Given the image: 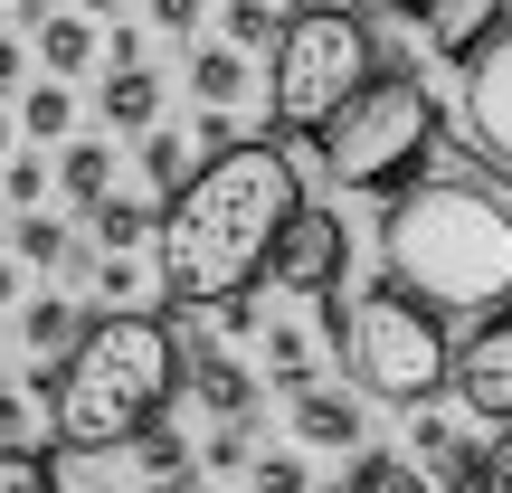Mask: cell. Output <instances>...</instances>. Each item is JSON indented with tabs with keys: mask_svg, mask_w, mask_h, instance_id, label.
Returning <instances> with one entry per match:
<instances>
[{
	"mask_svg": "<svg viewBox=\"0 0 512 493\" xmlns=\"http://www.w3.org/2000/svg\"><path fill=\"white\" fill-rule=\"evenodd\" d=\"M304 219V181H294L285 143L247 133L238 152H209L190 171V190L162 200V238H152V285L171 313L256 294V275H275V247Z\"/></svg>",
	"mask_w": 512,
	"mask_h": 493,
	"instance_id": "1",
	"label": "cell"
},
{
	"mask_svg": "<svg viewBox=\"0 0 512 493\" xmlns=\"http://www.w3.org/2000/svg\"><path fill=\"white\" fill-rule=\"evenodd\" d=\"M380 275L446 323L512 313V200L494 181H418L380 209Z\"/></svg>",
	"mask_w": 512,
	"mask_h": 493,
	"instance_id": "2",
	"label": "cell"
},
{
	"mask_svg": "<svg viewBox=\"0 0 512 493\" xmlns=\"http://www.w3.org/2000/svg\"><path fill=\"white\" fill-rule=\"evenodd\" d=\"M29 389H48V446L124 456L181 389V332H171V313H95L86 342L48 361Z\"/></svg>",
	"mask_w": 512,
	"mask_h": 493,
	"instance_id": "3",
	"label": "cell"
},
{
	"mask_svg": "<svg viewBox=\"0 0 512 493\" xmlns=\"http://www.w3.org/2000/svg\"><path fill=\"white\" fill-rule=\"evenodd\" d=\"M437 133H446L437 86H427L418 67H380L323 133H313V152H323L332 190H389V200H399V190H418Z\"/></svg>",
	"mask_w": 512,
	"mask_h": 493,
	"instance_id": "4",
	"label": "cell"
},
{
	"mask_svg": "<svg viewBox=\"0 0 512 493\" xmlns=\"http://www.w3.org/2000/svg\"><path fill=\"white\" fill-rule=\"evenodd\" d=\"M380 67L389 57H380V38H370V19L351 10V0H304V10H285V38H275V57H266L275 133H304L313 143Z\"/></svg>",
	"mask_w": 512,
	"mask_h": 493,
	"instance_id": "5",
	"label": "cell"
},
{
	"mask_svg": "<svg viewBox=\"0 0 512 493\" xmlns=\"http://www.w3.org/2000/svg\"><path fill=\"white\" fill-rule=\"evenodd\" d=\"M351 380L380 408H427L437 389H456V342H446V313L418 304L399 275H370L351 294Z\"/></svg>",
	"mask_w": 512,
	"mask_h": 493,
	"instance_id": "6",
	"label": "cell"
},
{
	"mask_svg": "<svg viewBox=\"0 0 512 493\" xmlns=\"http://www.w3.org/2000/svg\"><path fill=\"white\" fill-rule=\"evenodd\" d=\"M342 275H351V228L332 219V209H313V200H304V219H294V228H285V247H275V285L313 304V294H332Z\"/></svg>",
	"mask_w": 512,
	"mask_h": 493,
	"instance_id": "7",
	"label": "cell"
},
{
	"mask_svg": "<svg viewBox=\"0 0 512 493\" xmlns=\"http://www.w3.org/2000/svg\"><path fill=\"white\" fill-rule=\"evenodd\" d=\"M456 399H465V418L512 427V313H494L456 342Z\"/></svg>",
	"mask_w": 512,
	"mask_h": 493,
	"instance_id": "8",
	"label": "cell"
},
{
	"mask_svg": "<svg viewBox=\"0 0 512 493\" xmlns=\"http://www.w3.org/2000/svg\"><path fill=\"white\" fill-rule=\"evenodd\" d=\"M465 133H475V152L512 181V29L465 67Z\"/></svg>",
	"mask_w": 512,
	"mask_h": 493,
	"instance_id": "9",
	"label": "cell"
},
{
	"mask_svg": "<svg viewBox=\"0 0 512 493\" xmlns=\"http://www.w3.org/2000/svg\"><path fill=\"white\" fill-rule=\"evenodd\" d=\"M503 29H512V0H427L418 10V38L446 57V67H475Z\"/></svg>",
	"mask_w": 512,
	"mask_h": 493,
	"instance_id": "10",
	"label": "cell"
},
{
	"mask_svg": "<svg viewBox=\"0 0 512 493\" xmlns=\"http://www.w3.org/2000/svg\"><path fill=\"white\" fill-rule=\"evenodd\" d=\"M190 399H200L209 418H247V427H256V408H266V380L247 370V351H238V342H190Z\"/></svg>",
	"mask_w": 512,
	"mask_h": 493,
	"instance_id": "11",
	"label": "cell"
},
{
	"mask_svg": "<svg viewBox=\"0 0 512 493\" xmlns=\"http://www.w3.org/2000/svg\"><path fill=\"white\" fill-rule=\"evenodd\" d=\"M408 456H418V465H427L437 484L475 493V475H484V456H494V446H475V427L437 418V408H408Z\"/></svg>",
	"mask_w": 512,
	"mask_h": 493,
	"instance_id": "12",
	"label": "cell"
},
{
	"mask_svg": "<svg viewBox=\"0 0 512 493\" xmlns=\"http://www.w3.org/2000/svg\"><path fill=\"white\" fill-rule=\"evenodd\" d=\"M86 323H95L86 294H29V304H19V342H29V361H38V351L67 361V351L86 342Z\"/></svg>",
	"mask_w": 512,
	"mask_h": 493,
	"instance_id": "13",
	"label": "cell"
},
{
	"mask_svg": "<svg viewBox=\"0 0 512 493\" xmlns=\"http://www.w3.org/2000/svg\"><path fill=\"white\" fill-rule=\"evenodd\" d=\"M285 408H294V446H313V456H342V446H361V399H342V389L313 380L304 399H285Z\"/></svg>",
	"mask_w": 512,
	"mask_h": 493,
	"instance_id": "14",
	"label": "cell"
},
{
	"mask_svg": "<svg viewBox=\"0 0 512 493\" xmlns=\"http://www.w3.org/2000/svg\"><path fill=\"white\" fill-rule=\"evenodd\" d=\"M95 114H105V133H152V124H162V76H152V67H105Z\"/></svg>",
	"mask_w": 512,
	"mask_h": 493,
	"instance_id": "15",
	"label": "cell"
},
{
	"mask_svg": "<svg viewBox=\"0 0 512 493\" xmlns=\"http://www.w3.org/2000/svg\"><path fill=\"white\" fill-rule=\"evenodd\" d=\"M57 190H67L76 209H105L114 200V143H95V133H76V143H57Z\"/></svg>",
	"mask_w": 512,
	"mask_h": 493,
	"instance_id": "16",
	"label": "cell"
},
{
	"mask_svg": "<svg viewBox=\"0 0 512 493\" xmlns=\"http://www.w3.org/2000/svg\"><path fill=\"white\" fill-rule=\"evenodd\" d=\"M38 67H48V76H86L95 67V57H105V38H95V19L86 10H57V19H38Z\"/></svg>",
	"mask_w": 512,
	"mask_h": 493,
	"instance_id": "17",
	"label": "cell"
},
{
	"mask_svg": "<svg viewBox=\"0 0 512 493\" xmlns=\"http://www.w3.org/2000/svg\"><path fill=\"white\" fill-rule=\"evenodd\" d=\"M86 238L105 247V256H133V247H152V238H162V200H133V190H114V200L86 219Z\"/></svg>",
	"mask_w": 512,
	"mask_h": 493,
	"instance_id": "18",
	"label": "cell"
},
{
	"mask_svg": "<svg viewBox=\"0 0 512 493\" xmlns=\"http://www.w3.org/2000/svg\"><path fill=\"white\" fill-rule=\"evenodd\" d=\"M19 133L29 143H76V86L67 76H29L19 86Z\"/></svg>",
	"mask_w": 512,
	"mask_h": 493,
	"instance_id": "19",
	"label": "cell"
},
{
	"mask_svg": "<svg viewBox=\"0 0 512 493\" xmlns=\"http://www.w3.org/2000/svg\"><path fill=\"white\" fill-rule=\"evenodd\" d=\"M256 361H266V389H275V399H304V389H313V332L304 323H266Z\"/></svg>",
	"mask_w": 512,
	"mask_h": 493,
	"instance_id": "20",
	"label": "cell"
},
{
	"mask_svg": "<svg viewBox=\"0 0 512 493\" xmlns=\"http://www.w3.org/2000/svg\"><path fill=\"white\" fill-rule=\"evenodd\" d=\"M124 456H133V475H143V484H190V465H200V456H190V437H181V427H171V418H152L143 427V437H133L124 446Z\"/></svg>",
	"mask_w": 512,
	"mask_h": 493,
	"instance_id": "21",
	"label": "cell"
},
{
	"mask_svg": "<svg viewBox=\"0 0 512 493\" xmlns=\"http://www.w3.org/2000/svg\"><path fill=\"white\" fill-rule=\"evenodd\" d=\"M190 95H200V105H238L247 95V48H228V38L190 48Z\"/></svg>",
	"mask_w": 512,
	"mask_h": 493,
	"instance_id": "22",
	"label": "cell"
},
{
	"mask_svg": "<svg viewBox=\"0 0 512 493\" xmlns=\"http://www.w3.org/2000/svg\"><path fill=\"white\" fill-rule=\"evenodd\" d=\"M133 162H143V190H152V200H171V190H190V171H200V162H190V133H171V124H152Z\"/></svg>",
	"mask_w": 512,
	"mask_h": 493,
	"instance_id": "23",
	"label": "cell"
},
{
	"mask_svg": "<svg viewBox=\"0 0 512 493\" xmlns=\"http://www.w3.org/2000/svg\"><path fill=\"white\" fill-rule=\"evenodd\" d=\"M342 493H437V475L408 465V456H389V446H361V465H351Z\"/></svg>",
	"mask_w": 512,
	"mask_h": 493,
	"instance_id": "24",
	"label": "cell"
},
{
	"mask_svg": "<svg viewBox=\"0 0 512 493\" xmlns=\"http://www.w3.org/2000/svg\"><path fill=\"white\" fill-rule=\"evenodd\" d=\"M219 38L228 48H275V38H285V10H275V0H219Z\"/></svg>",
	"mask_w": 512,
	"mask_h": 493,
	"instance_id": "25",
	"label": "cell"
},
{
	"mask_svg": "<svg viewBox=\"0 0 512 493\" xmlns=\"http://www.w3.org/2000/svg\"><path fill=\"white\" fill-rule=\"evenodd\" d=\"M86 304H95V313H143V266H133V256H95Z\"/></svg>",
	"mask_w": 512,
	"mask_h": 493,
	"instance_id": "26",
	"label": "cell"
},
{
	"mask_svg": "<svg viewBox=\"0 0 512 493\" xmlns=\"http://www.w3.org/2000/svg\"><path fill=\"white\" fill-rule=\"evenodd\" d=\"M48 190H57V162H38V152H10V162H0V200H10V219H19V209H48Z\"/></svg>",
	"mask_w": 512,
	"mask_h": 493,
	"instance_id": "27",
	"label": "cell"
},
{
	"mask_svg": "<svg viewBox=\"0 0 512 493\" xmlns=\"http://www.w3.org/2000/svg\"><path fill=\"white\" fill-rule=\"evenodd\" d=\"M0 493H57V456L48 446H0Z\"/></svg>",
	"mask_w": 512,
	"mask_h": 493,
	"instance_id": "28",
	"label": "cell"
},
{
	"mask_svg": "<svg viewBox=\"0 0 512 493\" xmlns=\"http://www.w3.org/2000/svg\"><path fill=\"white\" fill-rule=\"evenodd\" d=\"M247 446H256V427L247 418H219V427H209V446H200V475H247Z\"/></svg>",
	"mask_w": 512,
	"mask_h": 493,
	"instance_id": "29",
	"label": "cell"
},
{
	"mask_svg": "<svg viewBox=\"0 0 512 493\" xmlns=\"http://www.w3.org/2000/svg\"><path fill=\"white\" fill-rule=\"evenodd\" d=\"M247 493H313V465L304 456H256L247 465Z\"/></svg>",
	"mask_w": 512,
	"mask_h": 493,
	"instance_id": "30",
	"label": "cell"
},
{
	"mask_svg": "<svg viewBox=\"0 0 512 493\" xmlns=\"http://www.w3.org/2000/svg\"><path fill=\"white\" fill-rule=\"evenodd\" d=\"M209 313H219V342H266V323H275L256 294H228V304H209Z\"/></svg>",
	"mask_w": 512,
	"mask_h": 493,
	"instance_id": "31",
	"label": "cell"
},
{
	"mask_svg": "<svg viewBox=\"0 0 512 493\" xmlns=\"http://www.w3.org/2000/svg\"><path fill=\"white\" fill-rule=\"evenodd\" d=\"M143 10H152V29H171V38H190V29H200L209 10H219V0H143Z\"/></svg>",
	"mask_w": 512,
	"mask_h": 493,
	"instance_id": "32",
	"label": "cell"
},
{
	"mask_svg": "<svg viewBox=\"0 0 512 493\" xmlns=\"http://www.w3.org/2000/svg\"><path fill=\"white\" fill-rule=\"evenodd\" d=\"M0 446H29V389H0Z\"/></svg>",
	"mask_w": 512,
	"mask_h": 493,
	"instance_id": "33",
	"label": "cell"
},
{
	"mask_svg": "<svg viewBox=\"0 0 512 493\" xmlns=\"http://www.w3.org/2000/svg\"><path fill=\"white\" fill-rule=\"evenodd\" d=\"M475 493H512V427L494 437V456H484V475H475Z\"/></svg>",
	"mask_w": 512,
	"mask_h": 493,
	"instance_id": "34",
	"label": "cell"
},
{
	"mask_svg": "<svg viewBox=\"0 0 512 493\" xmlns=\"http://www.w3.org/2000/svg\"><path fill=\"white\" fill-rule=\"evenodd\" d=\"M29 86V48H19V29H0V95Z\"/></svg>",
	"mask_w": 512,
	"mask_h": 493,
	"instance_id": "35",
	"label": "cell"
},
{
	"mask_svg": "<svg viewBox=\"0 0 512 493\" xmlns=\"http://www.w3.org/2000/svg\"><path fill=\"white\" fill-rule=\"evenodd\" d=\"M105 67H143V29H124V19H114V38H105Z\"/></svg>",
	"mask_w": 512,
	"mask_h": 493,
	"instance_id": "36",
	"label": "cell"
},
{
	"mask_svg": "<svg viewBox=\"0 0 512 493\" xmlns=\"http://www.w3.org/2000/svg\"><path fill=\"white\" fill-rule=\"evenodd\" d=\"M19 275H29V266H19V256H0V313H19V304H29V294H19Z\"/></svg>",
	"mask_w": 512,
	"mask_h": 493,
	"instance_id": "37",
	"label": "cell"
},
{
	"mask_svg": "<svg viewBox=\"0 0 512 493\" xmlns=\"http://www.w3.org/2000/svg\"><path fill=\"white\" fill-rule=\"evenodd\" d=\"M10 19H19V29H38V19H57V0H10Z\"/></svg>",
	"mask_w": 512,
	"mask_h": 493,
	"instance_id": "38",
	"label": "cell"
},
{
	"mask_svg": "<svg viewBox=\"0 0 512 493\" xmlns=\"http://www.w3.org/2000/svg\"><path fill=\"white\" fill-rule=\"evenodd\" d=\"M76 10H86V19H124V0H76Z\"/></svg>",
	"mask_w": 512,
	"mask_h": 493,
	"instance_id": "39",
	"label": "cell"
},
{
	"mask_svg": "<svg viewBox=\"0 0 512 493\" xmlns=\"http://www.w3.org/2000/svg\"><path fill=\"white\" fill-rule=\"evenodd\" d=\"M10 133H19V114H10V105H0V162H10Z\"/></svg>",
	"mask_w": 512,
	"mask_h": 493,
	"instance_id": "40",
	"label": "cell"
},
{
	"mask_svg": "<svg viewBox=\"0 0 512 493\" xmlns=\"http://www.w3.org/2000/svg\"><path fill=\"white\" fill-rule=\"evenodd\" d=\"M380 10H399V19H418V10H427V0H380Z\"/></svg>",
	"mask_w": 512,
	"mask_h": 493,
	"instance_id": "41",
	"label": "cell"
},
{
	"mask_svg": "<svg viewBox=\"0 0 512 493\" xmlns=\"http://www.w3.org/2000/svg\"><path fill=\"white\" fill-rule=\"evenodd\" d=\"M171 493H219V484H200V475H190V484H171Z\"/></svg>",
	"mask_w": 512,
	"mask_h": 493,
	"instance_id": "42",
	"label": "cell"
},
{
	"mask_svg": "<svg viewBox=\"0 0 512 493\" xmlns=\"http://www.w3.org/2000/svg\"><path fill=\"white\" fill-rule=\"evenodd\" d=\"M294 10H304V0H294Z\"/></svg>",
	"mask_w": 512,
	"mask_h": 493,
	"instance_id": "43",
	"label": "cell"
}]
</instances>
